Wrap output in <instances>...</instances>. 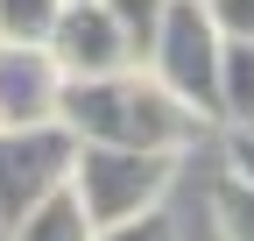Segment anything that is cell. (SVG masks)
<instances>
[{
  "instance_id": "5",
  "label": "cell",
  "mask_w": 254,
  "mask_h": 241,
  "mask_svg": "<svg viewBox=\"0 0 254 241\" xmlns=\"http://www.w3.org/2000/svg\"><path fill=\"white\" fill-rule=\"evenodd\" d=\"M50 64L64 78H113V71H134V57H127L113 14L99 7V0H85V7H64L57 28H50Z\"/></svg>"
},
{
  "instance_id": "11",
  "label": "cell",
  "mask_w": 254,
  "mask_h": 241,
  "mask_svg": "<svg viewBox=\"0 0 254 241\" xmlns=\"http://www.w3.org/2000/svg\"><path fill=\"white\" fill-rule=\"evenodd\" d=\"M212 227H219V241H254V192L233 185V177H219V192H212Z\"/></svg>"
},
{
  "instance_id": "4",
  "label": "cell",
  "mask_w": 254,
  "mask_h": 241,
  "mask_svg": "<svg viewBox=\"0 0 254 241\" xmlns=\"http://www.w3.org/2000/svg\"><path fill=\"white\" fill-rule=\"evenodd\" d=\"M71 156H78V142L57 120H43V128H0V234L21 213H36L50 192L71 185Z\"/></svg>"
},
{
  "instance_id": "13",
  "label": "cell",
  "mask_w": 254,
  "mask_h": 241,
  "mask_svg": "<svg viewBox=\"0 0 254 241\" xmlns=\"http://www.w3.org/2000/svg\"><path fill=\"white\" fill-rule=\"evenodd\" d=\"M92 241H177V220H170V206H155V213H141V220H120V227H99Z\"/></svg>"
},
{
  "instance_id": "1",
  "label": "cell",
  "mask_w": 254,
  "mask_h": 241,
  "mask_svg": "<svg viewBox=\"0 0 254 241\" xmlns=\"http://www.w3.org/2000/svg\"><path fill=\"white\" fill-rule=\"evenodd\" d=\"M57 128L71 142H106V149H148V156H184L205 135V120L184 100H170L148 71H113V78H64Z\"/></svg>"
},
{
  "instance_id": "2",
  "label": "cell",
  "mask_w": 254,
  "mask_h": 241,
  "mask_svg": "<svg viewBox=\"0 0 254 241\" xmlns=\"http://www.w3.org/2000/svg\"><path fill=\"white\" fill-rule=\"evenodd\" d=\"M177 185V156H148V149H106V142H78L71 156V192L78 213L99 227H120V220H141L163 206V192Z\"/></svg>"
},
{
  "instance_id": "9",
  "label": "cell",
  "mask_w": 254,
  "mask_h": 241,
  "mask_svg": "<svg viewBox=\"0 0 254 241\" xmlns=\"http://www.w3.org/2000/svg\"><path fill=\"white\" fill-rule=\"evenodd\" d=\"M99 7L113 14V28H120L127 57H134V71H141V64H148V50H155V36H163L170 0H99Z\"/></svg>"
},
{
  "instance_id": "15",
  "label": "cell",
  "mask_w": 254,
  "mask_h": 241,
  "mask_svg": "<svg viewBox=\"0 0 254 241\" xmlns=\"http://www.w3.org/2000/svg\"><path fill=\"white\" fill-rule=\"evenodd\" d=\"M64 7H85V0H64Z\"/></svg>"
},
{
  "instance_id": "10",
  "label": "cell",
  "mask_w": 254,
  "mask_h": 241,
  "mask_svg": "<svg viewBox=\"0 0 254 241\" xmlns=\"http://www.w3.org/2000/svg\"><path fill=\"white\" fill-rule=\"evenodd\" d=\"M64 0H0V43H50Z\"/></svg>"
},
{
  "instance_id": "6",
  "label": "cell",
  "mask_w": 254,
  "mask_h": 241,
  "mask_svg": "<svg viewBox=\"0 0 254 241\" xmlns=\"http://www.w3.org/2000/svg\"><path fill=\"white\" fill-rule=\"evenodd\" d=\"M64 71L43 43H0V128H43L57 120Z\"/></svg>"
},
{
  "instance_id": "8",
  "label": "cell",
  "mask_w": 254,
  "mask_h": 241,
  "mask_svg": "<svg viewBox=\"0 0 254 241\" xmlns=\"http://www.w3.org/2000/svg\"><path fill=\"white\" fill-rule=\"evenodd\" d=\"M7 241H92V220L78 213L71 192H50L36 213H21V220L7 227Z\"/></svg>"
},
{
  "instance_id": "14",
  "label": "cell",
  "mask_w": 254,
  "mask_h": 241,
  "mask_svg": "<svg viewBox=\"0 0 254 241\" xmlns=\"http://www.w3.org/2000/svg\"><path fill=\"white\" fill-rule=\"evenodd\" d=\"M226 177L254 192V135H247V128H233V135H226Z\"/></svg>"
},
{
  "instance_id": "7",
  "label": "cell",
  "mask_w": 254,
  "mask_h": 241,
  "mask_svg": "<svg viewBox=\"0 0 254 241\" xmlns=\"http://www.w3.org/2000/svg\"><path fill=\"white\" fill-rule=\"evenodd\" d=\"M219 120L254 128V43H219Z\"/></svg>"
},
{
  "instance_id": "16",
  "label": "cell",
  "mask_w": 254,
  "mask_h": 241,
  "mask_svg": "<svg viewBox=\"0 0 254 241\" xmlns=\"http://www.w3.org/2000/svg\"><path fill=\"white\" fill-rule=\"evenodd\" d=\"M247 135H254V128H247Z\"/></svg>"
},
{
  "instance_id": "12",
  "label": "cell",
  "mask_w": 254,
  "mask_h": 241,
  "mask_svg": "<svg viewBox=\"0 0 254 241\" xmlns=\"http://www.w3.org/2000/svg\"><path fill=\"white\" fill-rule=\"evenodd\" d=\"M198 7L219 28V43H254V0H198Z\"/></svg>"
},
{
  "instance_id": "3",
  "label": "cell",
  "mask_w": 254,
  "mask_h": 241,
  "mask_svg": "<svg viewBox=\"0 0 254 241\" xmlns=\"http://www.w3.org/2000/svg\"><path fill=\"white\" fill-rule=\"evenodd\" d=\"M170 100H184L198 120H219V28L205 21L198 0H170L163 36H155L148 64H141Z\"/></svg>"
}]
</instances>
